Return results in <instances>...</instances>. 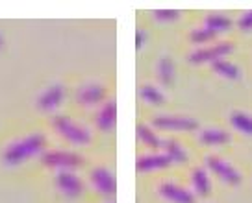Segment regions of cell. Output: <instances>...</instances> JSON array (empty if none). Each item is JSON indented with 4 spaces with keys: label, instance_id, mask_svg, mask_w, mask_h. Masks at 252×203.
<instances>
[{
    "label": "cell",
    "instance_id": "cell-1",
    "mask_svg": "<svg viewBox=\"0 0 252 203\" xmlns=\"http://www.w3.org/2000/svg\"><path fill=\"white\" fill-rule=\"evenodd\" d=\"M47 146V139L43 133H30L19 141L11 142L2 153V161L8 166H19V164L30 161L33 157L43 155Z\"/></svg>",
    "mask_w": 252,
    "mask_h": 203
},
{
    "label": "cell",
    "instance_id": "cell-2",
    "mask_svg": "<svg viewBox=\"0 0 252 203\" xmlns=\"http://www.w3.org/2000/svg\"><path fill=\"white\" fill-rule=\"evenodd\" d=\"M54 127H56V131L60 133L65 141L71 142V144L84 146V144H89V142H91V133L87 131L84 126H80L78 122L71 120L69 117L58 115V117L54 118Z\"/></svg>",
    "mask_w": 252,
    "mask_h": 203
},
{
    "label": "cell",
    "instance_id": "cell-3",
    "mask_svg": "<svg viewBox=\"0 0 252 203\" xmlns=\"http://www.w3.org/2000/svg\"><path fill=\"white\" fill-rule=\"evenodd\" d=\"M43 163L50 166V168H58L62 170H74L76 166L82 164V157L72 152H63V150H56V152H47L43 153Z\"/></svg>",
    "mask_w": 252,
    "mask_h": 203
},
{
    "label": "cell",
    "instance_id": "cell-4",
    "mask_svg": "<svg viewBox=\"0 0 252 203\" xmlns=\"http://www.w3.org/2000/svg\"><path fill=\"white\" fill-rule=\"evenodd\" d=\"M206 164H208V168H210L212 172H215V176L220 178L224 183H228L232 187H239V185H241V174H239V170L234 168L230 163H226V161H222V159H219V157H215V155H208Z\"/></svg>",
    "mask_w": 252,
    "mask_h": 203
},
{
    "label": "cell",
    "instance_id": "cell-5",
    "mask_svg": "<svg viewBox=\"0 0 252 203\" xmlns=\"http://www.w3.org/2000/svg\"><path fill=\"white\" fill-rule=\"evenodd\" d=\"M154 127L167 131H195L198 129V122L189 117H173V115H159L152 120Z\"/></svg>",
    "mask_w": 252,
    "mask_h": 203
},
{
    "label": "cell",
    "instance_id": "cell-6",
    "mask_svg": "<svg viewBox=\"0 0 252 203\" xmlns=\"http://www.w3.org/2000/svg\"><path fill=\"white\" fill-rule=\"evenodd\" d=\"M56 187L67 200H76L84 192V185L72 170H62L56 174Z\"/></svg>",
    "mask_w": 252,
    "mask_h": 203
},
{
    "label": "cell",
    "instance_id": "cell-7",
    "mask_svg": "<svg viewBox=\"0 0 252 203\" xmlns=\"http://www.w3.org/2000/svg\"><path fill=\"white\" fill-rule=\"evenodd\" d=\"M234 50V45H230V43H219V45H213L210 48H200L197 52H193V54L189 55V61L191 63H208V61H219L222 59L224 55H228L230 52Z\"/></svg>",
    "mask_w": 252,
    "mask_h": 203
},
{
    "label": "cell",
    "instance_id": "cell-8",
    "mask_svg": "<svg viewBox=\"0 0 252 203\" xmlns=\"http://www.w3.org/2000/svg\"><path fill=\"white\" fill-rule=\"evenodd\" d=\"M63 98H65V87L63 83H52V85H48L43 93L39 94V98H37V107L41 111H56L60 105H62Z\"/></svg>",
    "mask_w": 252,
    "mask_h": 203
},
{
    "label": "cell",
    "instance_id": "cell-9",
    "mask_svg": "<svg viewBox=\"0 0 252 203\" xmlns=\"http://www.w3.org/2000/svg\"><path fill=\"white\" fill-rule=\"evenodd\" d=\"M106 98V89H104L100 83H84V85L78 89L76 93V100L82 103V105H96Z\"/></svg>",
    "mask_w": 252,
    "mask_h": 203
},
{
    "label": "cell",
    "instance_id": "cell-10",
    "mask_svg": "<svg viewBox=\"0 0 252 203\" xmlns=\"http://www.w3.org/2000/svg\"><path fill=\"white\" fill-rule=\"evenodd\" d=\"M91 181H93L94 188L104 196H113L117 190L115 178L108 168H94L91 172Z\"/></svg>",
    "mask_w": 252,
    "mask_h": 203
},
{
    "label": "cell",
    "instance_id": "cell-11",
    "mask_svg": "<svg viewBox=\"0 0 252 203\" xmlns=\"http://www.w3.org/2000/svg\"><path fill=\"white\" fill-rule=\"evenodd\" d=\"M159 194L171 203H195V194L176 183H163L159 187Z\"/></svg>",
    "mask_w": 252,
    "mask_h": 203
},
{
    "label": "cell",
    "instance_id": "cell-12",
    "mask_svg": "<svg viewBox=\"0 0 252 203\" xmlns=\"http://www.w3.org/2000/svg\"><path fill=\"white\" fill-rule=\"evenodd\" d=\"M171 163H173V161L167 157V153H149V155H141L135 161V168L141 174H147V172H154V170L167 168Z\"/></svg>",
    "mask_w": 252,
    "mask_h": 203
},
{
    "label": "cell",
    "instance_id": "cell-13",
    "mask_svg": "<svg viewBox=\"0 0 252 203\" xmlns=\"http://www.w3.org/2000/svg\"><path fill=\"white\" fill-rule=\"evenodd\" d=\"M115 120H117V103L115 100H108L96 113V126L100 131H111L115 127Z\"/></svg>",
    "mask_w": 252,
    "mask_h": 203
},
{
    "label": "cell",
    "instance_id": "cell-14",
    "mask_svg": "<svg viewBox=\"0 0 252 203\" xmlns=\"http://www.w3.org/2000/svg\"><path fill=\"white\" fill-rule=\"evenodd\" d=\"M198 141L206 146H222V144L230 142V133L224 131V129H219V127H208L204 131H200Z\"/></svg>",
    "mask_w": 252,
    "mask_h": 203
},
{
    "label": "cell",
    "instance_id": "cell-15",
    "mask_svg": "<svg viewBox=\"0 0 252 203\" xmlns=\"http://www.w3.org/2000/svg\"><path fill=\"white\" fill-rule=\"evenodd\" d=\"M191 183H193L195 192L198 196H202V198L210 196V192H212V181H210L204 168H195L193 170V174H191Z\"/></svg>",
    "mask_w": 252,
    "mask_h": 203
},
{
    "label": "cell",
    "instance_id": "cell-16",
    "mask_svg": "<svg viewBox=\"0 0 252 203\" xmlns=\"http://www.w3.org/2000/svg\"><path fill=\"white\" fill-rule=\"evenodd\" d=\"M230 124L234 126V129H237L239 133L252 137V117L247 115L245 111H234L230 115Z\"/></svg>",
    "mask_w": 252,
    "mask_h": 203
},
{
    "label": "cell",
    "instance_id": "cell-17",
    "mask_svg": "<svg viewBox=\"0 0 252 203\" xmlns=\"http://www.w3.org/2000/svg\"><path fill=\"white\" fill-rule=\"evenodd\" d=\"M213 71L217 72L219 76L226 79H232V81H236V79L241 78V71H239V67H237L236 63H230L226 59H219V61L213 63Z\"/></svg>",
    "mask_w": 252,
    "mask_h": 203
},
{
    "label": "cell",
    "instance_id": "cell-18",
    "mask_svg": "<svg viewBox=\"0 0 252 203\" xmlns=\"http://www.w3.org/2000/svg\"><path fill=\"white\" fill-rule=\"evenodd\" d=\"M204 26L208 30H212L213 33H220V31L230 30L232 21L226 15H222V13H210V15L206 17Z\"/></svg>",
    "mask_w": 252,
    "mask_h": 203
},
{
    "label": "cell",
    "instance_id": "cell-19",
    "mask_svg": "<svg viewBox=\"0 0 252 203\" xmlns=\"http://www.w3.org/2000/svg\"><path fill=\"white\" fill-rule=\"evenodd\" d=\"M161 148L165 150L167 157H169L173 163H186V161H188V153H186V150L182 148V144L178 141H173V139L163 141Z\"/></svg>",
    "mask_w": 252,
    "mask_h": 203
},
{
    "label": "cell",
    "instance_id": "cell-20",
    "mask_svg": "<svg viewBox=\"0 0 252 203\" xmlns=\"http://www.w3.org/2000/svg\"><path fill=\"white\" fill-rule=\"evenodd\" d=\"M158 78L165 87L173 85L174 81V63L171 57H161L158 63Z\"/></svg>",
    "mask_w": 252,
    "mask_h": 203
},
{
    "label": "cell",
    "instance_id": "cell-21",
    "mask_svg": "<svg viewBox=\"0 0 252 203\" xmlns=\"http://www.w3.org/2000/svg\"><path fill=\"white\" fill-rule=\"evenodd\" d=\"M135 131H137V139H139V141H141L143 144L150 146L152 150H159V148H161V144H163V142L158 139L156 133L150 129V126H147V124H137Z\"/></svg>",
    "mask_w": 252,
    "mask_h": 203
},
{
    "label": "cell",
    "instance_id": "cell-22",
    "mask_svg": "<svg viewBox=\"0 0 252 203\" xmlns=\"http://www.w3.org/2000/svg\"><path fill=\"white\" fill-rule=\"evenodd\" d=\"M139 96H141L147 103H152V105H161V103L165 102L163 93H161L158 87L150 85V83H147V85H143L141 89H139Z\"/></svg>",
    "mask_w": 252,
    "mask_h": 203
},
{
    "label": "cell",
    "instance_id": "cell-23",
    "mask_svg": "<svg viewBox=\"0 0 252 203\" xmlns=\"http://www.w3.org/2000/svg\"><path fill=\"white\" fill-rule=\"evenodd\" d=\"M152 15L159 23H173L180 17V11H176V9H156Z\"/></svg>",
    "mask_w": 252,
    "mask_h": 203
},
{
    "label": "cell",
    "instance_id": "cell-24",
    "mask_svg": "<svg viewBox=\"0 0 252 203\" xmlns=\"http://www.w3.org/2000/svg\"><path fill=\"white\" fill-rule=\"evenodd\" d=\"M215 35H217V33H213L212 30H208L206 26H202V28H198V30H195L193 33H191V41L200 45V43H208V41H212Z\"/></svg>",
    "mask_w": 252,
    "mask_h": 203
},
{
    "label": "cell",
    "instance_id": "cell-25",
    "mask_svg": "<svg viewBox=\"0 0 252 203\" xmlns=\"http://www.w3.org/2000/svg\"><path fill=\"white\" fill-rule=\"evenodd\" d=\"M237 26H239V30L251 31L252 30V11H247V13H243V15L239 17Z\"/></svg>",
    "mask_w": 252,
    "mask_h": 203
},
{
    "label": "cell",
    "instance_id": "cell-26",
    "mask_svg": "<svg viewBox=\"0 0 252 203\" xmlns=\"http://www.w3.org/2000/svg\"><path fill=\"white\" fill-rule=\"evenodd\" d=\"M145 39H147V33H145V31H143V30L135 31V50H141Z\"/></svg>",
    "mask_w": 252,
    "mask_h": 203
},
{
    "label": "cell",
    "instance_id": "cell-27",
    "mask_svg": "<svg viewBox=\"0 0 252 203\" xmlns=\"http://www.w3.org/2000/svg\"><path fill=\"white\" fill-rule=\"evenodd\" d=\"M4 47V35H2V33H0V48Z\"/></svg>",
    "mask_w": 252,
    "mask_h": 203
},
{
    "label": "cell",
    "instance_id": "cell-28",
    "mask_svg": "<svg viewBox=\"0 0 252 203\" xmlns=\"http://www.w3.org/2000/svg\"><path fill=\"white\" fill-rule=\"evenodd\" d=\"M110 203H113V202H110Z\"/></svg>",
    "mask_w": 252,
    "mask_h": 203
}]
</instances>
